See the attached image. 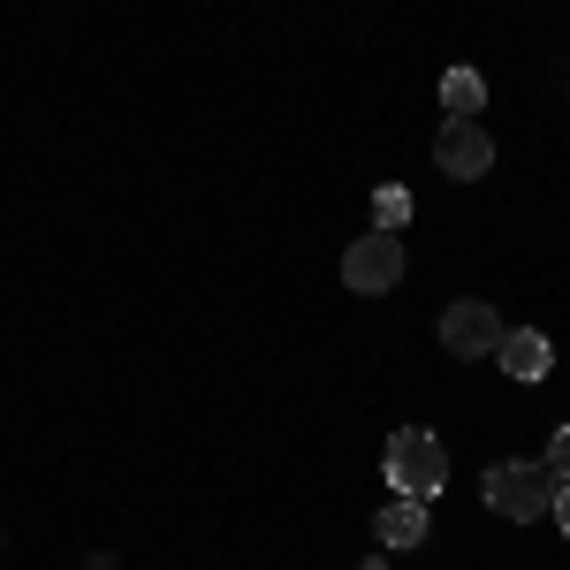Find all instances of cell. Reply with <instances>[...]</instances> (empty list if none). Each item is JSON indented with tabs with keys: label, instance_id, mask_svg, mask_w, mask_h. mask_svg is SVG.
<instances>
[{
	"label": "cell",
	"instance_id": "cell-8",
	"mask_svg": "<svg viewBox=\"0 0 570 570\" xmlns=\"http://www.w3.org/2000/svg\"><path fill=\"white\" fill-rule=\"evenodd\" d=\"M441 107H449V122H480V107H487L480 69H449L441 77Z\"/></svg>",
	"mask_w": 570,
	"mask_h": 570
},
{
	"label": "cell",
	"instance_id": "cell-1",
	"mask_svg": "<svg viewBox=\"0 0 570 570\" xmlns=\"http://www.w3.org/2000/svg\"><path fill=\"white\" fill-rule=\"evenodd\" d=\"M556 472H548V464H532V456H510V464H494V472H487V510H494V518H510V525H532V518H548V502H556Z\"/></svg>",
	"mask_w": 570,
	"mask_h": 570
},
{
	"label": "cell",
	"instance_id": "cell-10",
	"mask_svg": "<svg viewBox=\"0 0 570 570\" xmlns=\"http://www.w3.org/2000/svg\"><path fill=\"white\" fill-rule=\"evenodd\" d=\"M548 472H556V480H570V426L548 441Z\"/></svg>",
	"mask_w": 570,
	"mask_h": 570
},
{
	"label": "cell",
	"instance_id": "cell-5",
	"mask_svg": "<svg viewBox=\"0 0 570 570\" xmlns=\"http://www.w3.org/2000/svg\"><path fill=\"white\" fill-rule=\"evenodd\" d=\"M434 160H441V176L480 183L487 168H494V137H487L480 122H441V137H434Z\"/></svg>",
	"mask_w": 570,
	"mask_h": 570
},
{
	"label": "cell",
	"instance_id": "cell-11",
	"mask_svg": "<svg viewBox=\"0 0 570 570\" xmlns=\"http://www.w3.org/2000/svg\"><path fill=\"white\" fill-rule=\"evenodd\" d=\"M548 510H556V532H563V540H570V480L556 487V502H548Z\"/></svg>",
	"mask_w": 570,
	"mask_h": 570
},
{
	"label": "cell",
	"instance_id": "cell-7",
	"mask_svg": "<svg viewBox=\"0 0 570 570\" xmlns=\"http://www.w3.org/2000/svg\"><path fill=\"white\" fill-rule=\"evenodd\" d=\"M381 548H419L426 540V502H411V494H395L389 510H381Z\"/></svg>",
	"mask_w": 570,
	"mask_h": 570
},
{
	"label": "cell",
	"instance_id": "cell-6",
	"mask_svg": "<svg viewBox=\"0 0 570 570\" xmlns=\"http://www.w3.org/2000/svg\"><path fill=\"white\" fill-rule=\"evenodd\" d=\"M494 365H502L510 381H548L556 351H548V335H532V327H502V343H494Z\"/></svg>",
	"mask_w": 570,
	"mask_h": 570
},
{
	"label": "cell",
	"instance_id": "cell-3",
	"mask_svg": "<svg viewBox=\"0 0 570 570\" xmlns=\"http://www.w3.org/2000/svg\"><path fill=\"white\" fill-rule=\"evenodd\" d=\"M343 282H351L357 297H389L395 282H403V236L395 228H365L343 252Z\"/></svg>",
	"mask_w": 570,
	"mask_h": 570
},
{
	"label": "cell",
	"instance_id": "cell-9",
	"mask_svg": "<svg viewBox=\"0 0 570 570\" xmlns=\"http://www.w3.org/2000/svg\"><path fill=\"white\" fill-rule=\"evenodd\" d=\"M373 214H381V228H403V220H411V198H403V190H381V198H373Z\"/></svg>",
	"mask_w": 570,
	"mask_h": 570
},
{
	"label": "cell",
	"instance_id": "cell-2",
	"mask_svg": "<svg viewBox=\"0 0 570 570\" xmlns=\"http://www.w3.org/2000/svg\"><path fill=\"white\" fill-rule=\"evenodd\" d=\"M389 487L411 494V502H434L441 487H449V449H441L426 426H403V434L389 441Z\"/></svg>",
	"mask_w": 570,
	"mask_h": 570
},
{
	"label": "cell",
	"instance_id": "cell-4",
	"mask_svg": "<svg viewBox=\"0 0 570 570\" xmlns=\"http://www.w3.org/2000/svg\"><path fill=\"white\" fill-rule=\"evenodd\" d=\"M494 343H502V320H494V305H480V297H456V305L441 312V351H449V357H494Z\"/></svg>",
	"mask_w": 570,
	"mask_h": 570
},
{
	"label": "cell",
	"instance_id": "cell-12",
	"mask_svg": "<svg viewBox=\"0 0 570 570\" xmlns=\"http://www.w3.org/2000/svg\"><path fill=\"white\" fill-rule=\"evenodd\" d=\"M365 570H389V563H381V556H373V563H365Z\"/></svg>",
	"mask_w": 570,
	"mask_h": 570
}]
</instances>
